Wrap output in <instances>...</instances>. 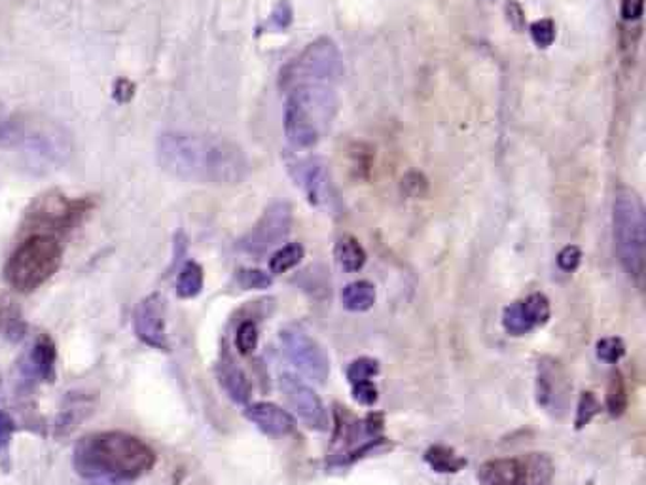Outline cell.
Here are the masks:
<instances>
[{
  "label": "cell",
  "instance_id": "6da1fadb",
  "mask_svg": "<svg viewBox=\"0 0 646 485\" xmlns=\"http://www.w3.org/2000/svg\"><path fill=\"white\" fill-rule=\"evenodd\" d=\"M155 158L168 175L211 186H235L251 173L245 150L224 137L188 131L162 133Z\"/></svg>",
  "mask_w": 646,
  "mask_h": 485
},
{
  "label": "cell",
  "instance_id": "7a4b0ae2",
  "mask_svg": "<svg viewBox=\"0 0 646 485\" xmlns=\"http://www.w3.org/2000/svg\"><path fill=\"white\" fill-rule=\"evenodd\" d=\"M154 449L123 431L82 436L72 449V466L90 485H130L154 471Z\"/></svg>",
  "mask_w": 646,
  "mask_h": 485
},
{
  "label": "cell",
  "instance_id": "3957f363",
  "mask_svg": "<svg viewBox=\"0 0 646 485\" xmlns=\"http://www.w3.org/2000/svg\"><path fill=\"white\" fill-rule=\"evenodd\" d=\"M337 114V93L330 84H297L285 103V135L297 150L313 149L329 133Z\"/></svg>",
  "mask_w": 646,
  "mask_h": 485
},
{
  "label": "cell",
  "instance_id": "277c9868",
  "mask_svg": "<svg viewBox=\"0 0 646 485\" xmlns=\"http://www.w3.org/2000/svg\"><path fill=\"white\" fill-rule=\"evenodd\" d=\"M613 238L622 270L640 283L645 275L646 221L645 205L634 188L620 186L614 194Z\"/></svg>",
  "mask_w": 646,
  "mask_h": 485
},
{
  "label": "cell",
  "instance_id": "5b68a950",
  "mask_svg": "<svg viewBox=\"0 0 646 485\" xmlns=\"http://www.w3.org/2000/svg\"><path fill=\"white\" fill-rule=\"evenodd\" d=\"M63 262V246L50 233H31L10 254L4 265V281L20 294L39 291L58 273Z\"/></svg>",
  "mask_w": 646,
  "mask_h": 485
},
{
  "label": "cell",
  "instance_id": "8992f818",
  "mask_svg": "<svg viewBox=\"0 0 646 485\" xmlns=\"http://www.w3.org/2000/svg\"><path fill=\"white\" fill-rule=\"evenodd\" d=\"M343 77V58L340 48L329 37L313 40L304 52L281 71V88L291 90L297 84L336 85Z\"/></svg>",
  "mask_w": 646,
  "mask_h": 485
},
{
  "label": "cell",
  "instance_id": "52a82bcc",
  "mask_svg": "<svg viewBox=\"0 0 646 485\" xmlns=\"http://www.w3.org/2000/svg\"><path fill=\"white\" fill-rule=\"evenodd\" d=\"M93 209V201L88 198L69 200L67 195L50 194L40 195L27 213L26 226L34 230L33 233H50L58 238L59 233H67L80 226L85 216Z\"/></svg>",
  "mask_w": 646,
  "mask_h": 485
},
{
  "label": "cell",
  "instance_id": "ba28073f",
  "mask_svg": "<svg viewBox=\"0 0 646 485\" xmlns=\"http://www.w3.org/2000/svg\"><path fill=\"white\" fill-rule=\"evenodd\" d=\"M281 347L289 363L315 383H324L330 377V356L317 337L311 336L300 326H286L279 334Z\"/></svg>",
  "mask_w": 646,
  "mask_h": 485
},
{
  "label": "cell",
  "instance_id": "9c48e42d",
  "mask_svg": "<svg viewBox=\"0 0 646 485\" xmlns=\"http://www.w3.org/2000/svg\"><path fill=\"white\" fill-rule=\"evenodd\" d=\"M292 232V208L289 201H275L265 209L256 224L241 238V253L249 256H264L268 251L281 245Z\"/></svg>",
  "mask_w": 646,
  "mask_h": 485
},
{
  "label": "cell",
  "instance_id": "30bf717a",
  "mask_svg": "<svg viewBox=\"0 0 646 485\" xmlns=\"http://www.w3.org/2000/svg\"><path fill=\"white\" fill-rule=\"evenodd\" d=\"M571 385L567 370L554 356H543L537 363V380H535V395L537 404L552 417L562 420L569 412Z\"/></svg>",
  "mask_w": 646,
  "mask_h": 485
},
{
  "label": "cell",
  "instance_id": "8fae6325",
  "mask_svg": "<svg viewBox=\"0 0 646 485\" xmlns=\"http://www.w3.org/2000/svg\"><path fill=\"white\" fill-rule=\"evenodd\" d=\"M133 332L150 350L169 353L168 305L160 292L141 300L133 311Z\"/></svg>",
  "mask_w": 646,
  "mask_h": 485
},
{
  "label": "cell",
  "instance_id": "7c38bea8",
  "mask_svg": "<svg viewBox=\"0 0 646 485\" xmlns=\"http://www.w3.org/2000/svg\"><path fill=\"white\" fill-rule=\"evenodd\" d=\"M20 387L31 391L39 383H55L58 377V347L48 334H40L23 351L18 361Z\"/></svg>",
  "mask_w": 646,
  "mask_h": 485
},
{
  "label": "cell",
  "instance_id": "4fadbf2b",
  "mask_svg": "<svg viewBox=\"0 0 646 485\" xmlns=\"http://www.w3.org/2000/svg\"><path fill=\"white\" fill-rule=\"evenodd\" d=\"M281 388L285 393L286 401L291 404V408L296 412L297 417L304 421L307 427L319 431V433L329 431V412L324 408L321 396L307 383L302 382L296 375L283 374L281 375Z\"/></svg>",
  "mask_w": 646,
  "mask_h": 485
},
{
  "label": "cell",
  "instance_id": "5bb4252c",
  "mask_svg": "<svg viewBox=\"0 0 646 485\" xmlns=\"http://www.w3.org/2000/svg\"><path fill=\"white\" fill-rule=\"evenodd\" d=\"M549 315H552L549 300L541 292H535L527 299L517 300L504 307L503 329L511 336H525L548 323Z\"/></svg>",
  "mask_w": 646,
  "mask_h": 485
},
{
  "label": "cell",
  "instance_id": "9a60e30c",
  "mask_svg": "<svg viewBox=\"0 0 646 485\" xmlns=\"http://www.w3.org/2000/svg\"><path fill=\"white\" fill-rule=\"evenodd\" d=\"M292 171H294V181L304 190L311 205L321 208L329 203L332 198V176H330L329 165L321 158H310L305 162H300Z\"/></svg>",
  "mask_w": 646,
  "mask_h": 485
},
{
  "label": "cell",
  "instance_id": "2e32d148",
  "mask_svg": "<svg viewBox=\"0 0 646 485\" xmlns=\"http://www.w3.org/2000/svg\"><path fill=\"white\" fill-rule=\"evenodd\" d=\"M245 417L268 436H289L296 428L294 417L272 402H254L246 406Z\"/></svg>",
  "mask_w": 646,
  "mask_h": 485
},
{
  "label": "cell",
  "instance_id": "e0dca14e",
  "mask_svg": "<svg viewBox=\"0 0 646 485\" xmlns=\"http://www.w3.org/2000/svg\"><path fill=\"white\" fill-rule=\"evenodd\" d=\"M216 377H219L220 387L224 388V393L235 404H241V406L249 404L252 396L251 382L240 364L235 363L226 351L222 353L219 364H216Z\"/></svg>",
  "mask_w": 646,
  "mask_h": 485
},
{
  "label": "cell",
  "instance_id": "ac0fdd59",
  "mask_svg": "<svg viewBox=\"0 0 646 485\" xmlns=\"http://www.w3.org/2000/svg\"><path fill=\"white\" fill-rule=\"evenodd\" d=\"M480 485H527L525 459H492L480 466Z\"/></svg>",
  "mask_w": 646,
  "mask_h": 485
},
{
  "label": "cell",
  "instance_id": "d6986e66",
  "mask_svg": "<svg viewBox=\"0 0 646 485\" xmlns=\"http://www.w3.org/2000/svg\"><path fill=\"white\" fill-rule=\"evenodd\" d=\"M93 406H95L93 404V396L84 395V393H69L63 408H61L58 417H55L53 436L55 438L69 436L93 412Z\"/></svg>",
  "mask_w": 646,
  "mask_h": 485
},
{
  "label": "cell",
  "instance_id": "ffe728a7",
  "mask_svg": "<svg viewBox=\"0 0 646 485\" xmlns=\"http://www.w3.org/2000/svg\"><path fill=\"white\" fill-rule=\"evenodd\" d=\"M334 256H336L340 267L350 273L361 272L366 264V259H369L364 246L353 235H343L337 240L336 246H334Z\"/></svg>",
  "mask_w": 646,
  "mask_h": 485
},
{
  "label": "cell",
  "instance_id": "44dd1931",
  "mask_svg": "<svg viewBox=\"0 0 646 485\" xmlns=\"http://www.w3.org/2000/svg\"><path fill=\"white\" fill-rule=\"evenodd\" d=\"M375 289L369 281H355L345 286L342 292V304L347 311L353 313H364L370 311L375 304Z\"/></svg>",
  "mask_w": 646,
  "mask_h": 485
},
{
  "label": "cell",
  "instance_id": "7402d4cb",
  "mask_svg": "<svg viewBox=\"0 0 646 485\" xmlns=\"http://www.w3.org/2000/svg\"><path fill=\"white\" fill-rule=\"evenodd\" d=\"M205 283V273L198 262L190 260L182 265L179 277H176V296L181 300H192L200 296Z\"/></svg>",
  "mask_w": 646,
  "mask_h": 485
},
{
  "label": "cell",
  "instance_id": "603a6c76",
  "mask_svg": "<svg viewBox=\"0 0 646 485\" xmlns=\"http://www.w3.org/2000/svg\"><path fill=\"white\" fill-rule=\"evenodd\" d=\"M425 461L433 468L434 473L455 474L466 466L465 457H461L453 452L452 447L433 446L425 452Z\"/></svg>",
  "mask_w": 646,
  "mask_h": 485
},
{
  "label": "cell",
  "instance_id": "cb8c5ba5",
  "mask_svg": "<svg viewBox=\"0 0 646 485\" xmlns=\"http://www.w3.org/2000/svg\"><path fill=\"white\" fill-rule=\"evenodd\" d=\"M305 256L304 246L300 243H289V245L281 246L275 253H273L272 259H270V272L273 275H281V273L291 272L294 270Z\"/></svg>",
  "mask_w": 646,
  "mask_h": 485
},
{
  "label": "cell",
  "instance_id": "d4e9b609",
  "mask_svg": "<svg viewBox=\"0 0 646 485\" xmlns=\"http://www.w3.org/2000/svg\"><path fill=\"white\" fill-rule=\"evenodd\" d=\"M16 431V420L7 410H0V468L4 473L12 471V442Z\"/></svg>",
  "mask_w": 646,
  "mask_h": 485
},
{
  "label": "cell",
  "instance_id": "484cf974",
  "mask_svg": "<svg viewBox=\"0 0 646 485\" xmlns=\"http://www.w3.org/2000/svg\"><path fill=\"white\" fill-rule=\"evenodd\" d=\"M525 465H527V485L552 484L554 466L546 455L531 453L529 457L525 459Z\"/></svg>",
  "mask_w": 646,
  "mask_h": 485
},
{
  "label": "cell",
  "instance_id": "4316f807",
  "mask_svg": "<svg viewBox=\"0 0 646 485\" xmlns=\"http://www.w3.org/2000/svg\"><path fill=\"white\" fill-rule=\"evenodd\" d=\"M26 125L18 118L0 111V149H10L23 143Z\"/></svg>",
  "mask_w": 646,
  "mask_h": 485
},
{
  "label": "cell",
  "instance_id": "83f0119b",
  "mask_svg": "<svg viewBox=\"0 0 646 485\" xmlns=\"http://www.w3.org/2000/svg\"><path fill=\"white\" fill-rule=\"evenodd\" d=\"M627 410V388L620 374L610 377L607 388V412L610 417H620Z\"/></svg>",
  "mask_w": 646,
  "mask_h": 485
},
{
  "label": "cell",
  "instance_id": "f1b7e54d",
  "mask_svg": "<svg viewBox=\"0 0 646 485\" xmlns=\"http://www.w3.org/2000/svg\"><path fill=\"white\" fill-rule=\"evenodd\" d=\"M0 332L10 342H20L21 337L26 336V321L21 319L20 311L12 307V305L0 310Z\"/></svg>",
  "mask_w": 646,
  "mask_h": 485
},
{
  "label": "cell",
  "instance_id": "f546056e",
  "mask_svg": "<svg viewBox=\"0 0 646 485\" xmlns=\"http://www.w3.org/2000/svg\"><path fill=\"white\" fill-rule=\"evenodd\" d=\"M259 326L251 319H246L238 326V331H235V347H238L241 355H252L259 347Z\"/></svg>",
  "mask_w": 646,
  "mask_h": 485
},
{
  "label": "cell",
  "instance_id": "4dcf8cb0",
  "mask_svg": "<svg viewBox=\"0 0 646 485\" xmlns=\"http://www.w3.org/2000/svg\"><path fill=\"white\" fill-rule=\"evenodd\" d=\"M380 374V364L374 358H369V356H362V358H356L350 364L347 368V380H350V385H355V383L374 382L375 375Z\"/></svg>",
  "mask_w": 646,
  "mask_h": 485
},
{
  "label": "cell",
  "instance_id": "1f68e13d",
  "mask_svg": "<svg viewBox=\"0 0 646 485\" xmlns=\"http://www.w3.org/2000/svg\"><path fill=\"white\" fill-rule=\"evenodd\" d=\"M595 353L603 363H620L626 355V343L622 342L620 337H603L595 345Z\"/></svg>",
  "mask_w": 646,
  "mask_h": 485
},
{
  "label": "cell",
  "instance_id": "d6a6232c",
  "mask_svg": "<svg viewBox=\"0 0 646 485\" xmlns=\"http://www.w3.org/2000/svg\"><path fill=\"white\" fill-rule=\"evenodd\" d=\"M235 281L245 291H264V289H270L273 283L270 273L262 272V270H252V267H245V270H240V272L235 273Z\"/></svg>",
  "mask_w": 646,
  "mask_h": 485
},
{
  "label": "cell",
  "instance_id": "836d02e7",
  "mask_svg": "<svg viewBox=\"0 0 646 485\" xmlns=\"http://www.w3.org/2000/svg\"><path fill=\"white\" fill-rule=\"evenodd\" d=\"M602 412V404L595 398L594 393H582L581 401H578V406H576V417H575V428L581 431V428L586 427L592 423L595 415Z\"/></svg>",
  "mask_w": 646,
  "mask_h": 485
},
{
  "label": "cell",
  "instance_id": "e575fe53",
  "mask_svg": "<svg viewBox=\"0 0 646 485\" xmlns=\"http://www.w3.org/2000/svg\"><path fill=\"white\" fill-rule=\"evenodd\" d=\"M531 39L537 44V48H549L556 40V23L552 20H538L531 26Z\"/></svg>",
  "mask_w": 646,
  "mask_h": 485
},
{
  "label": "cell",
  "instance_id": "d590c367",
  "mask_svg": "<svg viewBox=\"0 0 646 485\" xmlns=\"http://www.w3.org/2000/svg\"><path fill=\"white\" fill-rule=\"evenodd\" d=\"M582 251L581 246L567 245L563 246L559 254H557V267L565 273L575 272L576 267L581 265Z\"/></svg>",
  "mask_w": 646,
  "mask_h": 485
},
{
  "label": "cell",
  "instance_id": "8d00e7d4",
  "mask_svg": "<svg viewBox=\"0 0 646 485\" xmlns=\"http://www.w3.org/2000/svg\"><path fill=\"white\" fill-rule=\"evenodd\" d=\"M351 393H353V398L362 406H374L377 398H380L374 382L355 383V385H351Z\"/></svg>",
  "mask_w": 646,
  "mask_h": 485
},
{
  "label": "cell",
  "instance_id": "74e56055",
  "mask_svg": "<svg viewBox=\"0 0 646 485\" xmlns=\"http://www.w3.org/2000/svg\"><path fill=\"white\" fill-rule=\"evenodd\" d=\"M292 23V8L289 2H279L270 18V26L275 27L277 31H285L286 27Z\"/></svg>",
  "mask_w": 646,
  "mask_h": 485
},
{
  "label": "cell",
  "instance_id": "f35d334b",
  "mask_svg": "<svg viewBox=\"0 0 646 485\" xmlns=\"http://www.w3.org/2000/svg\"><path fill=\"white\" fill-rule=\"evenodd\" d=\"M133 93H135V84L125 78H120L114 84V99L118 103H130Z\"/></svg>",
  "mask_w": 646,
  "mask_h": 485
},
{
  "label": "cell",
  "instance_id": "ab89813d",
  "mask_svg": "<svg viewBox=\"0 0 646 485\" xmlns=\"http://www.w3.org/2000/svg\"><path fill=\"white\" fill-rule=\"evenodd\" d=\"M645 2L643 0H624L622 2V18L626 21H637L643 16Z\"/></svg>",
  "mask_w": 646,
  "mask_h": 485
},
{
  "label": "cell",
  "instance_id": "60d3db41",
  "mask_svg": "<svg viewBox=\"0 0 646 485\" xmlns=\"http://www.w3.org/2000/svg\"><path fill=\"white\" fill-rule=\"evenodd\" d=\"M402 182H404V188H406L407 194L415 195V198L423 194V192H421V186L427 188V181H425L423 176L417 175V173L407 175L406 179H404Z\"/></svg>",
  "mask_w": 646,
  "mask_h": 485
},
{
  "label": "cell",
  "instance_id": "b9f144b4",
  "mask_svg": "<svg viewBox=\"0 0 646 485\" xmlns=\"http://www.w3.org/2000/svg\"><path fill=\"white\" fill-rule=\"evenodd\" d=\"M506 13H508V21H511L512 27L517 29V31H522V27H524V12H522V8L516 2H511L508 7H506Z\"/></svg>",
  "mask_w": 646,
  "mask_h": 485
}]
</instances>
